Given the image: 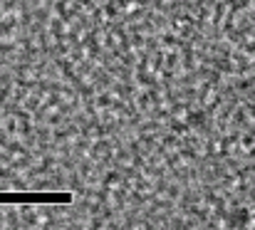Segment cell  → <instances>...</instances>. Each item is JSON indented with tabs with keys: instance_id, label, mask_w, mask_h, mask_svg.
I'll return each mask as SVG.
<instances>
[{
	"instance_id": "1",
	"label": "cell",
	"mask_w": 255,
	"mask_h": 230,
	"mask_svg": "<svg viewBox=\"0 0 255 230\" xmlns=\"http://www.w3.org/2000/svg\"><path fill=\"white\" fill-rule=\"evenodd\" d=\"M223 2H226L231 10H243V7H246L251 0H223Z\"/></svg>"
}]
</instances>
